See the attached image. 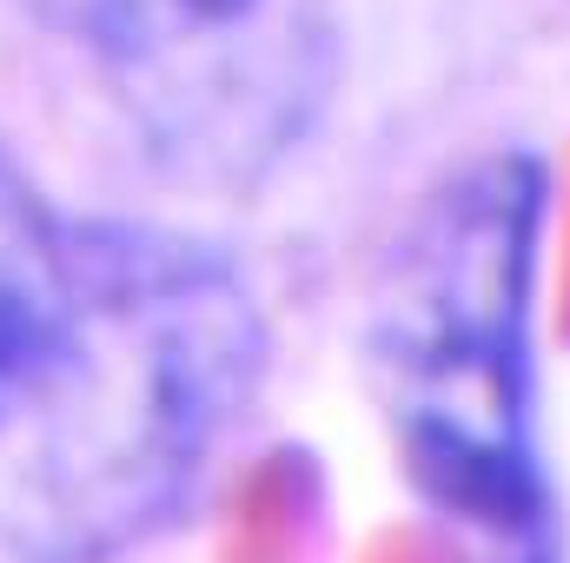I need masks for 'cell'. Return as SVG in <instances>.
Segmentation results:
<instances>
[{
	"label": "cell",
	"instance_id": "277c9868",
	"mask_svg": "<svg viewBox=\"0 0 570 563\" xmlns=\"http://www.w3.org/2000/svg\"><path fill=\"white\" fill-rule=\"evenodd\" d=\"M73 273V219L33 186V172L0 152V398L20 385L47 345Z\"/></svg>",
	"mask_w": 570,
	"mask_h": 563
},
{
	"label": "cell",
	"instance_id": "7a4b0ae2",
	"mask_svg": "<svg viewBox=\"0 0 570 563\" xmlns=\"http://www.w3.org/2000/svg\"><path fill=\"white\" fill-rule=\"evenodd\" d=\"M544 213L531 152L458 166L392 239L365 338L405 477L498 563H544L551 517L531 358Z\"/></svg>",
	"mask_w": 570,
	"mask_h": 563
},
{
	"label": "cell",
	"instance_id": "6da1fadb",
	"mask_svg": "<svg viewBox=\"0 0 570 563\" xmlns=\"http://www.w3.org/2000/svg\"><path fill=\"white\" fill-rule=\"evenodd\" d=\"M259 372V298L213 239L73 219L60 318L0 398V557L120 563L179 524Z\"/></svg>",
	"mask_w": 570,
	"mask_h": 563
},
{
	"label": "cell",
	"instance_id": "3957f363",
	"mask_svg": "<svg viewBox=\"0 0 570 563\" xmlns=\"http://www.w3.org/2000/svg\"><path fill=\"white\" fill-rule=\"evenodd\" d=\"M179 179L246 186L318 120L332 0H20Z\"/></svg>",
	"mask_w": 570,
	"mask_h": 563
}]
</instances>
